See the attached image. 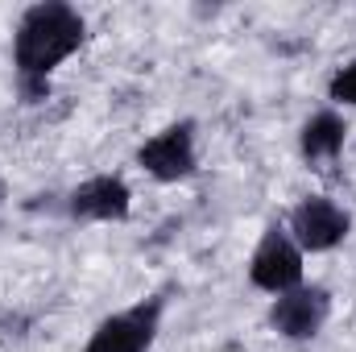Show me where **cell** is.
I'll return each instance as SVG.
<instances>
[{
  "label": "cell",
  "instance_id": "277c9868",
  "mask_svg": "<svg viewBox=\"0 0 356 352\" xmlns=\"http://www.w3.org/2000/svg\"><path fill=\"white\" fill-rule=\"evenodd\" d=\"M137 162H141L154 178H162V182H178V178H186L191 170H195V137H191V125L182 120V125L162 129L154 141L141 145Z\"/></svg>",
  "mask_w": 356,
  "mask_h": 352
},
{
  "label": "cell",
  "instance_id": "3957f363",
  "mask_svg": "<svg viewBox=\"0 0 356 352\" xmlns=\"http://www.w3.org/2000/svg\"><path fill=\"white\" fill-rule=\"evenodd\" d=\"M249 278H253V286H261L269 294H290L302 282V253L294 249L290 237L269 232L266 241H261V249L253 253Z\"/></svg>",
  "mask_w": 356,
  "mask_h": 352
},
{
  "label": "cell",
  "instance_id": "9c48e42d",
  "mask_svg": "<svg viewBox=\"0 0 356 352\" xmlns=\"http://www.w3.org/2000/svg\"><path fill=\"white\" fill-rule=\"evenodd\" d=\"M332 99H336V104H356V63L340 67V71L332 75Z\"/></svg>",
  "mask_w": 356,
  "mask_h": 352
},
{
  "label": "cell",
  "instance_id": "8992f818",
  "mask_svg": "<svg viewBox=\"0 0 356 352\" xmlns=\"http://www.w3.org/2000/svg\"><path fill=\"white\" fill-rule=\"evenodd\" d=\"M327 319V290H290V294H277L273 311H269V323L290 336V340H307L323 328Z\"/></svg>",
  "mask_w": 356,
  "mask_h": 352
},
{
  "label": "cell",
  "instance_id": "5b68a950",
  "mask_svg": "<svg viewBox=\"0 0 356 352\" xmlns=\"http://www.w3.org/2000/svg\"><path fill=\"white\" fill-rule=\"evenodd\" d=\"M290 228H294L302 249L323 253V249H336L348 237V216L332 199H302L290 216Z\"/></svg>",
  "mask_w": 356,
  "mask_h": 352
},
{
  "label": "cell",
  "instance_id": "52a82bcc",
  "mask_svg": "<svg viewBox=\"0 0 356 352\" xmlns=\"http://www.w3.org/2000/svg\"><path fill=\"white\" fill-rule=\"evenodd\" d=\"M129 186L120 178L104 175L83 182L75 195H71V216L75 220H124L129 216Z\"/></svg>",
  "mask_w": 356,
  "mask_h": 352
},
{
  "label": "cell",
  "instance_id": "30bf717a",
  "mask_svg": "<svg viewBox=\"0 0 356 352\" xmlns=\"http://www.w3.org/2000/svg\"><path fill=\"white\" fill-rule=\"evenodd\" d=\"M4 195H8V191H4V182H0V207H4Z\"/></svg>",
  "mask_w": 356,
  "mask_h": 352
},
{
  "label": "cell",
  "instance_id": "7a4b0ae2",
  "mask_svg": "<svg viewBox=\"0 0 356 352\" xmlns=\"http://www.w3.org/2000/svg\"><path fill=\"white\" fill-rule=\"evenodd\" d=\"M158 315H162V298H149L124 315H112L95 328L83 352H149L158 336Z\"/></svg>",
  "mask_w": 356,
  "mask_h": 352
},
{
  "label": "cell",
  "instance_id": "6da1fadb",
  "mask_svg": "<svg viewBox=\"0 0 356 352\" xmlns=\"http://www.w3.org/2000/svg\"><path fill=\"white\" fill-rule=\"evenodd\" d=\"M79 42H83V17L71 4H63V0L33 4L21 17L17 42H13V58H17L21 79L46 83L50 71L79 50Z\"/></svg>",
  "mask_w": 356,
  "mask_h": 352
},
{
  "label": "cell",
  "instance_id": "ba28073f",
  "mask_svg": "<svg viewBox=\"0 0 356 352\" xmlns=\"http://www.w3.org/2000/svg\"><path fill=\"white\" fill-rule=\"evenodd\" d=\"M344 133L348 129H344V120L336 112H319L302 129V154L307 158H336L344 150Z\"/></svg>",
  "mask_w": 356,
  "mask_h": 352
}]
</instances>
